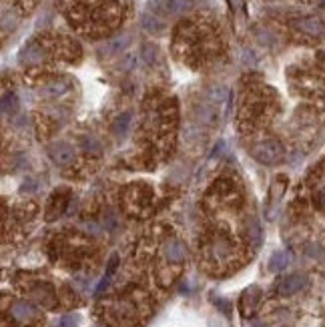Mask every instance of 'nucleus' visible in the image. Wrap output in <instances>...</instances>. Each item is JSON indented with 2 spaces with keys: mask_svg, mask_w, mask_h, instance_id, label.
<instances>
[{
  "mask_svg": "<svg viewBox=\"0 0 325 327\" xmlns=\"http://www.w3.org/2000/svg\"><path fill=\"white\" fill-rule=\"evenodd\" d=\"M287 265H289V253H287V251H277V253H273V257L269 259V269H271L273 273L283 271Z\"/></svg>",
  "mask_w": 325,
  "mask_h": 327,
  "instance_id": "9b49d317",
  "label": "nucleus"
},
{
  "mask_svg": "<svg viewBox=\"0 0 325 327\" xmlns=\"http://www.w3.org/2000/svg\"><path fill=\"white\" fill-rule=\"evenodd\" d=\"M141 20H143L144 31H149V33H153V35H155V33H161V31H163V26H165L157 16H153V14H149V12H144Z\"/></svg>",
  "mask_w": 325,
  "mask_h": 327,
  "instance_id": "ddd939ff",
  "label": "nucleus"
},
{
  "mask_svg": "<svg viewBox=\"0 0 325 327\" xmlns=\"http://www.w3.org/2000/svg\"><path fill=\"white\" fill-rule=\"evenodd\" d=\"M161 6L167 14H181L191 6V0H163Z\"/></svg>",
  "mask_w": 325,
  "mask_h": 327,
  "instance_id": "9d476101",
  "label": "nucleus"
},
{
  "mask_svg": "<svg viewBox=\"0 0 325 327\" xmlns=\"http://www.w3.org/2000/svg\"><path fill=\"white\" fill-rule=\"evenodd\" d=\"M155 54H157V48H155L153 44H144V46H143V58H144V61L149 63V65L153 63Z\"/></svg>",
  "mask_w": 325,
  "mask_h": 327,
  "instance_id": "a211bd4d",
  "label": "nucleus"
},
{
  "mask_svg": "<svg viewBox=\"0 0 325 327\" xmlns=\"http://www.w3.org/2000/svg\"><path fill=\"white\" fill-rule=\"evenodd\" d=\"M229 4L235 12H243L245 10V0H229Z\"/></svg>",
  "mask_w": 325,
  "mask_h": 327,
  "instance_id": "412c9836",
  "label": "nucleus"
},
{
  "mask_svg": "<svg viewBox=\"0 0 325 327\" xmlns=\"http://www.w3.org/2000/svg\"><path fill=\"white\" fill-rule=\"evenodd\" d=\"M82 148H84V153H88V155H101L103 153L101 143L97 139H93V137L82 139Z\"/></svg>",
  "mask_w": 325,
  "mask_h": 327,
  "instance_id": "4468645a",
  "label": "nucleus"
},
{
  "mask_svg": "<svg viewBox=\"0 0 325 327\" xmlns=\"http://www.w3.org/2000/svg\"><path fill=\"white\" fill-rule=\"evenodd\" d=\"M253 327H267V325H263V323H253Z\"/></svg>",
  "mask_w": 325,
  "mask_h": 327,
  "instance_id": "5701e85b",
  "label": "nucleus"
},
{
  "mask_svg": "<svg viewBox=\"0 0 325 327\" xmlns=\"http://www.w3.org/2000/svg\"><path fill=\"white\" fill-rule=\"evenodd\" d=\"M48 155L52 159L54 165L58 167H67L74 161V146L69 145V143H54L50 148H48Z\"/></svg>",
  "mask_w": 325,
  "mask_h": 327,
  "instance_id": "7ed1b4c3",
  "label": "nucleus"
},
{
  "mask_svg": "<svg viewBox=\"0 0 325 327\" xmlns=\"http://www.w3.org/2000/svg\"><path fill=\"white\" fill-rule=\"evenodd\" d=\"M116 267H119V257L112 255V257H110V263H108V269H107V275H108V277H112V275H114Z\"/></svg>",
  "mask_w": 325,
  "mask_h": 327,
  "instance_id": "aec40b11",
  "label": "nucleus"
},
{
  "mask_svg": "<svg viewBox=\"0 0 325 327\" xmlns=\"http://www.w3.org/2000/svg\"><path fill=\"white\" fill-rule=\"evenodd\" d=\"M38 2V0H28V4H36Z\"/></svg>",
  "mask_w": 325,
  "mask_h": 327,
  "instance_id": "b1692460",
  "label": "nucleus"
},
{
  "mask_svg": "<svg viewBox=\"0 0 325 327\" xmlns=\"http://www.w3.org/2000/svg\"><path fill=\"white\" fill-rule=\"evenodd\" d=\"M165 257L171 261V263H181L185 257H187V247L183 241L179 239H171L165 243Z\"/></svg>",
  "mask_w": 325,
  "mask_h": 327,
  "instance_id": "0eeeda50",
  "label": "nucleus"
},
{
  "mask_svg": "<svg viewBox=\"0 0 325 327\" xmlns=\"http://www.w3.org/2000/svg\"><path fill=\"white\" fill-rule=\"evenodd\" d=\"M78 323V317L76 315H65L61 319V323H58V327H74Z\"/></svg>",
  "mask_w": 325,
  "mask_h": 327,
  "instance_id": "6ab92c4d",
  "label": "nucleus"
},
{
  "mask_svg": "<svg viewBox=\"0 0 325 327\" xmlns=\"http://www.w3.org/2000/svg\"><path fill=\"white\" fill-rule=\"evenodd\" d=\"M293 24L299 33H303L311 38H323L325 36V22L319 16H303V18H297Z\"/></svg>",
  "mask_w": 325,
  "mask_h": 327,
  "instance_id": "f03ea898",
  "label": "nucleus"
},
{
  "mask_svg": "<svg viewBox=\"0 0 325 327\" xmlns=\"http://www.w3.org/2000/svg\"><path fill=\"white\" fill-rule=\"evenodd\" d=\"M209 251H211V255H213L215 259H219V261L231 257V245H229L227 239H223V237H219V239H215V241L211 243Z\"/></svg>",
  "mask_w": 325,
  "mask_h": 327,
  "instance_id": "1a4fd4ad",
  "label": "nucleus"
},
{
  "mask_svg": "<svg viewBox=\"0 0 325 327\" xmlns=\"http://www.w3.org/2000/svg\"><path fill=\"white\" fill-rule=\"evenodd\" d=\"M36 315H38L36 307L31 305L28 301H16V303L12 305V317L18 319V321H31V319H35Z\"/></svg>",
  "mask_w": 325,
  "mask_h": 327,
  "instance_id": "6e6552de",
  "label": "nucleus"
},
{
  "mask_svg": "<svg viewBox=\"0 0 325 327\" xmlns=\"http://www.w3.org/2000/svg\"><path fill=\"white\" fill-rule=\"evenodd\" d=\"M108 283H110V277H108V275H105V277H103V281L99 283V287H97L95 295H101V293H103V291H105V289L108 287Z\"/></svg>",
  "mask_w": 325,
  "mask_h": 327,
  "instance_id": "4be33fe9",
  "label": "nucleus"
},
{
  "mask_svg": "<svg viewBox=\"0 0 325 327\" xmlns=\"http://www.w3.org/2000/svg\"><path fill=\"white\" fill-rule=\"evenodd\" d=\"M67 91V84L65 82H52V84H48L46 88H44V93L46 95H61V93H65Z\"/></svg>",
  "mask_w": 325,
  "mask_h": 327,
  "instance_id": "f3484780",
  "label": "nucleus"
},
{
  "mask_svg": "<svg viewBox=\"0 0 325 327\" xmlns=\"http://www.w3.org/2000/svg\"><path fill=\"white\" fill-rule=\"evenodd\" d=\"M305 285H307V277H305V275H301V273L287 275V277L279 283V295L289 297V295H293V293L301 291Z\"/></svg>",
  "mask_w": 325,
  "mask_h": 327,
  "instance_id": "423d86ee",
  "label": "nucleus"
},
{
  "mask_svg": "<svg viewBox=\"0 0 325 327\" xmlns=\"http://www.w3.org/2000/svg\"><path fill=\"white\" fill-rule=\"evenodd\" d=\"M18 109V101H16V97L14 95H4V99H2V110L4 112H14Z\"/></svg>",
  "mask_w": 325,
  "mask_h": 327,
  "instance_id": "dca6fc26",
  "label": "nucleus"
},
{
  "mask_svg": "<svg viewBox=\"0 0 325 327\" xmlns=\"http://www.w3.org/2000/svg\"><path fill=\"white\" fill-rule=\"evenodd\" d=\"M247 237H249V241H251L253 245H259V243H261V227H259V223H257L255 219H251V223H249V227H247Z\"/></svg>",
  "mask_w": 325,
  "mask_h": 327,
  "instance_id": "2eb2a0df",
  "label": "nucleus"
},
{
  "mask_svg": "<svg viewBox=\"0 0 325 327\" xmlns=\"http://www.w3.org/2000/svg\"><path fill=\"white\" fill-rule=\"evenodd\" d=\"M259 297H261V289H259L257 285L247 287V289L243 291L241 301H239V309H241V315H243V317H249V315L255 311V307H257V303H259Z\"/></svg>",
  "mask_w": 325,
  "mask_h": 327,
  "instance_id": "39448f33",
  "label": "nucleus"
},
{
  "mask_svg": "<svg viewBox=\"0 0 325 327\" xmlns=\"http://www.w3.org/2000/svg\"><path fill=\"white\" fill-rule=\"evenodd\" d=\"M219 105H215L213 101L209 103H201L197 107V118L203 123V125H209V127H215L221 118V112H219Z\"/></svg>",
  "mask_w": 325,
  "mask_h": 327,
  "instance_id": "20e7f679",
  "label": "nucleus"
},
{
  "mask_svg": "<svg viewBox=\"0 0 325 327\" xmlns=\"http://www.w3.org/2000/svg\"><path fill=\"white\" fill-rule=\"evenodd\" d=\"M283 145L279 141H261L251 146V157L261 165H275L283 159Z\"/></svg>",
  "mask_w": 325,
  "mask_h": 327,
  "instance_id": "f257e3e1",
  "label": "nucleus"
},
{
  "mask_svg": "<svg viewBox=\"0 0 325 327\" xmlns=\"http://www.w3.org/2000/svg\"><path fill=\"white\" fill-rule=\"evenodd\" d=\"M131 112H123L119 118L114 121V125H112V133L116 135V137H125L127 135V131H129V125H131Z\"/></svg>",
  "mask_w": 325,
  "mask_h": 327,
  "instance_id": "f8f14e48",
  "label": "nucleus"
}]
</instances>
